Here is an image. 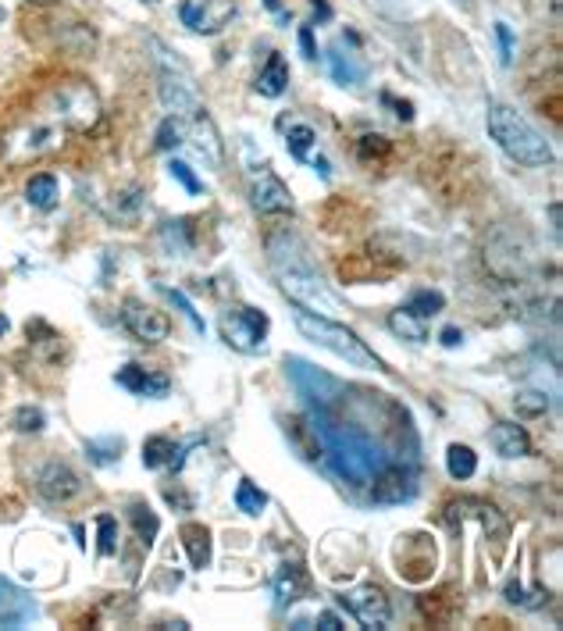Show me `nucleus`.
I'll return each mask as SVG.
<instances>
[{
	"mask_svg": "<svg viewBox=\"0 0 563 631\" xmlns=\"http://www.w3.org/2000/svg\"><path fill=\"white\" fill-rule=\"evenodd\" d=\"M403 307H407L410 314H417V318H428V314H439L442 307H446V296L435 293V289H417Z\"/></svg>",
	"mask_w": 563,
	"mask_h": 631,
	"instance_id": "cd10ccee",
	"label": "nucleus"
},
{
	"mask_svg": "<svg viewBox=\"0 0 563 631\" xmlns=\"http://www.w3.org/2000/svg\"><path fill=\"white\" fill-rule=\"evenodd\" d=\"M460 343H464L460 328H442V346H460Z\"/></svg>",
	"mask_w": 563,
	"mask_h": 631,
	"instance_id": "ea45409f",
	"label": "nucleus"
},
{
	"mask_svg": "<svg viewBox=\"0 0 563 631\" xmlns=\"http://www.w3.org/2000/svg\"><path fill=\"white\" fill-rule=\"evenodd\" d=\"M58 115H61V122L75 132L97 125L100 100H97V93H93L90 82H65V86H61L58 90Z\"/></svg>",
	"mask_w": 563,
	"mask_h": 631,
	"instance_id": "0eeeda50",
	"label": "nucleus"
},
{
	"mask_svg": "<svg viewBox=\"0 0 563 631\" xmlns=\"http://www.w3.org/2000/svg\"><path fill=\"white\" fill-rule=\"evenodd\" d=\"M314 15H318L321 22H328V18H332V8H328L325 0H314Z\"/></svg>",
	"mask_w": 563,
	"mask_h": 631,
	"instance_id": "79ce46f5",
	"label": "nucleus"
},
{
	"mask_svg": "<svg viewBox=\"0 0 563 631\" xmlns=\"http://www.w3.org/2000/svg\"><path fill=\"white\" fill-rule=\"evenodd\" d=\"M311 428L318 435L321 450H325V464L339 482H346L350 489H371L378 475L392 464L389 450L382 443H375L368 432H360L353 425L328 418L325 410H318L311 418Z\"/></svg>",
	"mask_w": 563,
	"mask_h": 631,
	"instance_id": "f257e3e1",
	"label": "nucleus"
},
{
	"mask_svg": "<svg viewBox=\"0 0 563 631\" xmlns=\"http://www.w3.org/2000/svg\"><path fill=\"white\" fill-rule=\"evenodd\" d=\"M36 617V603L25 589H18L15 582L0 578V624L4 628H18V624L33 621Z\"/></svg>",
	"mask_w": 563,
	"mask_h": 631,
	"instance_id": "2eb2a0df",
	"label": "nucleus"
},
{
	"mask_svg": "<svg viewBox=\"0 0 563 631\" xmlns=\"http://www.w3.org/2000/svg\"><path fill=\"white\" fill-rule=\"evenodd\" d=\"M485 125H489V136L499 143V150H503L506 157H514L517 164L542 168V164L553 161V147H549L546 136L524 115H517L510 104L492 100L489 111H485Z\"/></svg>",
	"mask_w": 563,
	"mask_h": 631,
	"instance_id": "f03ea898",
	"label": "nucleus"
},
{
	"mask_svg": "<svg viewBox=\"0 0 563 631\" xmlns=\"http://www.w3.org/2000/svg\"><path fill=\"white\" fill-rule=\"evenodd\" d=\"M318 628H325V631H339L343 628V621L335 614H318Z\"/></svg>",
	"mask_w": 563,
	"mask_h": 631,
	"instance_id": "a19ab883",
	"label": "nucleus"
},
{
	"mask_svg": "<svg viewBox=\"0 0 563 631\" xmlns=\"http://www.w3.org/2000/svg\"><path fill=\"white\" fill-rule=\"evenodd\" d=\"M168 172H172V179H179L182 186H186V193H204V182L196 179L193 168H189V164L172 161V164H168Z\"/></svg>",
	"mask_w": 563,
	"mask_h": 631,
	"instance_id": "e433bc0d",
	"label": "nucleus"
},
{
	"mask_svg": "<svg viewBox=\"0 0 563 631\" xmlns=\"http://www.w3.org/2000/svg\"><path fill=\"white\" fill-rule=\"evenodd\" d=\"M8 328H11V321L4 318V314H0V336H4V332H8Z\"/></svg>",
	"mask_w": 563,
	"mask_h": 631,
	"instance_id": "c03bdc74",
	"label": "nucleus"
},
{
	"mask_svg": "<svg viewBox=\"0 0 563 631\" xmlns=\"http://www.w3.org/2000/svg\"><path fill=\"white\" fill-rule=\"evenodd\" d=\"M11 425H15L18 432L33 435V432H40V428L47 425V418H43L40 407H18L15 410V421H11Z\"/></svg>",
	"mask_w": 563,
	"mask_h": 631,
	"instance_id": "473e14b6",
	"label": "nucleus"
},
{
	"mask_svg": "<svg viewBox=\"0 0 563 631\" xmlns=\"http://www.w3.org/2000/svg\"><path fill=\"white\" fill-rule=\"evenodd\" d=\"M250 200H253V211H261V214H289L293 211V193L286 189V182L278 179V175H271V172H264L261 179H253Z\"/></svg>",
	"mask_w": 563,
	"mask_h": 631,
	"instance_id": "ddd939ff",
	"label": "nucleus"
},
{
	"mask_svg": "<svg viewBox=\"0 0 563 631\" xmlns=\"http://www.w3.org/2000/svg\"><path fill=\"white\" fill-rule=\"evenodd\" d=\"M492 446H496L499 457L517 460V457H528L531 439L521 425H514V421H499V425H492Z\"/></svg>",
	"mask_w": 563,
	"mask_h": 631,
	"instance_id": "aec40b11",
	"label": "nucleus"
},
{
	"mask_svg": "<svg viewBox=\"0 0 563 631\" xmlns=\"http://www.w3.org/2000/svg\"><path fill=\"white\" fill-rule=\"evenodd\" d=\"M25 200L40 211H50V207L58 204V179L54 175H33L29 186H25Z\"/></svg>",
	"mask_w": 563,
	"mask_h": 631,
	"instance_id": "393cba45",
	"label": "nucleus"
},
{
	"mask_svg": "<svg viewBox=\"0 0 563 631\" xmlns=\"http://www.w3.org/2000/svg\"><path fill=\"white\" fill-rule=\"evenodd\" d=\"M115 382L122 389H129L132 396H147V400H161V396H168V389H172L168 375H161V371H143L139 364L118 368Z\"/></svg>",
	"mask_w": 563,
	"mask_h": 631,
	"instance_id": "4468645a",
	"label": "nucleus"
},
{
	"mask_svg": "<svg viewBox=\"0 0 563 631\" xmlns=\"http://www.w3.org/2000/svg\"><path fill=\"white\" fill-rule=\"evenodd\" d=\"M4 18H8V15H4V8H0V22H4Z\"/></svg>",
	"mask_w": 563,
	"mask_h": 631,
	"instance_id": "a18cd8bd",
	"label": "nucleus"
},
{
	"mask_svg": "<svg viewBox=\"0 0 563 631\" xmlns=\"http://www.w3.org/2000/svg\"><path fill=\"white\" fill-rule=\"evenodd\" d=\"M36 485H40L43 500L50 503H68L82 492V478L68 464H61V460H50L47 468L40 471V478H36Z\"/></svg>",
	"mask_w": 563,
	"mask_h": 631,
	"instance_id": "f8f14e48",
	"label": "nucleus"
},
{
	"mask_svg": "<svg viewBox=\"0 0 563 631\" xmlns=\"http://www.w3.org/2000/svg\"><path fill=\"white\" fill-rule=\"evenodd\" d=\"M389 328L396 332L400 339H407V343H425L428 339V325L425 318H417V314H410L407 307H400V311L389 314Z\"/></svg>",
	"mask_w": 563,
	"mask_h": 631,
	"instance_id": "5701e85b",
	"label": "nucleus"
},
{
	"mask_svg": "<svg viewBox=\"0 0 563 631\" xmlns=\"http://www.w3.org/2000/svg\"><path fill=\"white\" fill-rule=\"evenodd\" d=\"M221 336L239 353H261L268 336V314L253 307H232L221 314Z\"/></svg>",
	"mask_w": 563,
	"mask_h": 631,
	"instance_id": "423d86ee",
	"label": "nucleus"
},
{
	"mask_svg": "<svg viewBox=\"0 0 563 631\" xmlns=\"http://www.w3.org/2000/svg\"><path fill=\"white\" fill-rule=\"evenodd\" d=\"M129 517H132V525H136L139 542H143V546L150 550V546H154V539H157V532H161V521H157V514L147 507V503H132Z\"/></svg>",
	"mask_w": 563,
	"mask_h": 631,
	"instance_id": "bb28decb",
	"label": "nucleus"
},
{
	"mask_svg": "<svg viewBox=\"0 0 563 631\" xmlns=\"http://www.w3.org/2000/svg\"><path fill=\"white\" fill-rule=\"evenodd\" d=\"M147 4H157V0H147Z\"/></svg>",
	"mask_w": 563,
	"mask_h": 631,
	"instance_id": "49530a36",
	"label": "nucleus"
},
{
	"mask_svg": "<svg viewBox=\"0 0 563 631\" xmlns=\"http://www.w3.org/2000/svg\"><path fill=\"white\" fill-rule=\"evenodd\" d=\"M236 507L243 510V514L257 517L264 507H268V496H264V492L257 489L250 478H243V482H239V489H236Z\"/></svg>",
	"mask_w": 563,
	"mask_h": 631,
	"instance_id": "c85d7f7f",
	"label": "nucleus"
},
{
	"mask_svg": "<svg viewBox=\"0 0 563 631\" xmlns=\"http://www.w3.org/2000/svg\"><path fill=\"white\" fill-rule=\"evenodd\" d=\"M182 542H186V553H189V564L196 571H204L211 564V532L204 525H186L182 528Z\"/></svg>",
	"mask_w": 563,
	"mask_h": 631,
	"instance_id": "4be33fe9",
	"label": "nucleus"
},
{
	"mask_svg": "<svg viewBox=\"0 0 563 631\" xmlns=\"http://www.w3.org/2000/svg\"><path fill=\"white\" fill-rule=\"evenodd\" d=\"M289 86V65L282 54H271L268 65H264V72L257 75V93L261 97H282Z\"/></svg>",
	"mask_w": 563,
	"mask_h": 631,
	"instance_id": "412c9836",
	"label": "nucleus"
},
{
	"mask_svg": "<svg viewBox=\"0 0 563 631\" xmlns=\"http://www.w3.org/2000/svg\"><path fill=\"white\" fill-rule=\"evenodd\" d=\"M182 140H186V125L179 122V115H172V118H164L161 129H157L154 147L157 150H175V147H182Z\"/></svg>",
	"mask_w": 563,
	"mask_h": 631,
	"instance_id": "c756f323",
	"label": "nucleus"
},
{
	"mask_svg": "<svg viewBox=\"0 0 563 631\" xmlns=\"http://www.w3.org/2000/svg\"><path fill=\"white\" fill-rule=\"evenodd\" d=\"M161 104L175 115H196V90L189 68H161Z\"/></svg>",
	"mask_w": 563,
	"mask_h": 631,
	"instance_id": "9b49d317",
	"label": "nucleus"
},
{
	"mask_svg": "<svg viewBox=\"0 0 563 631\" xmlns=\"http://www.w3.org/2000/svg\"><path fill=\"white\" fill-rule=\"evenodd\" d=\"M193 446H200V443H189V446H175L172 439H164V435H150L147 443H143V468H175V471H182V464H186V453L193 450Z\"/></svg>",
	"mask_w": 563,
	"mask_h": 631,
	"instance_id": "a211bd4d",
	"label": "nucleus"
},
{
	"mask_svg": "<svg viewBox=\"0 0 563 631\" xmlns=\"http://www.w3.org/2000/svg\"><path fill=\"white\" fill-rule=\"evenodd\" d=\"M86 453H90V460L93 464H115L118 460V453H122V439H115V435H107V439H90L86 443Z\"/></svg>",
	"mask_w": 563,
	"mask_h": 631,
	"instance_id": "2f4dec72",
	"label": "nucleus"
},
{
	"mask_svg": "<svg viewBox=\"0 0 563 631\" xmlns=\"http://www.w3.org/2000/svg\"><path fill=\"white\" fill-rule=\"evenodd\" d=\"M97 528H100V553H104V557H115V550H118V521L111 514H100Z\"/></svg>",
	"mask_w": 563,
	"mask_h": 631,
	"instance_id": "72a5a7b5",
	"label": "nucleus"
},
{
	"mask_svg": "<svg viewBox=\"0 0 563 631\" xmlns=\"http://www.w3.org/2000/svg\"><path fill=\"white\" fill-rule=\"evenodd\" d=\"M414 492H417L414 475L396 468V464H389V468L371 482V496H375V503H403V500H410Z\"/></svg>",
	"mask_w": 563,
	"mask_h": 631,
	"instance_id": "dca6fc26",
	"label": "nucleus"
},
{
	"mask_svg": "<svg viewBox=\"0 0 563 631\" xmlns=\"http://www.w3.org/2000/svg\"><path fill=\"white\" fill-rule=\"evenodd\" d=\"M286 371H289L293 389L300 393V400H307L311 407L328 410L335 400H339V396H343V382H339V378H332L328 371L314 368V364L303 361V357H289Z\"/></svg>",
	"mask_w": 563,
	"mask_h": 631,
	"instance_id": "39448f33",
	"label": "nucleus"
},
{
	"mask_svg": "<svg viewBox=\"0 0 563 631\" xmlns=\"http://www.w3.org/2000/svg\"><path fill=\"white\" fill-rule=\"evenodd\" d=\"M307 592V578H303V571L300 567H282L278 571V578H275V596H278V603L282 607H289V603H296V599Z\"/></svg>",
	"mask_w": 563,
	"mask_h": 631,
	"instance_id": "b1692460",
	"label": "nucleus"
},
{
	"mask_svg": "<svg viewBox=\"0 0 563 631\" xmlns=\"http://www.w3.org/2000/svg\"><path fill=\"white\" fill-rule=\"evenodd\" d=\"M179 18L193 33L214 36L236 18V0H182Z\"/></svg>",
	"mask_w": 563,
	"mask_h": 631,
	"instance_id": "6e6552de",
	"label": "nucleus"
},
{
	"mask_svg": "<svg viewBox=\"0 0 563 631\" xmlns=\"http://www.w3.org/2000/svg\"><path fill=\"white\" fill-rule=\"evenodd\" d=\"M296 328H300V332L311 339V343L325 346V350H332L335 357H343V361L357 364V368H375V364H378L375 353L360 343L357 332H350V328L339 325V321L321 318V314L300 307V311H296Z\"/></svg>",
	"mask_w": 563,
	"mask_h": 631,
	"instance_id": "20e7f679",
	"label": "nucleus"
},
{
	"mask_svg": "<svg viewBox=\"0 0 563 631\" xmlns=\"http://www.w3.org/2000/svg\"><path fill=\"white\" fill-rule=\"evenodd\" d=\"M343 607L350 610V614L357 617L364 628H371V631L389 628V621H392L389 599H385V592L378 589V585H360V589L346 592V596H343Z\"/></svg>",
	"mask_w": 563,
	"mask_h": 631,
	"instance_id": "1a4fd4ad",
	"label": "nucleus"
},
{
	"mask_svg": "<svg viewBox=\"0 0 563 631\" xmlns=\"http://www.w3.org/2000/svg\"><path fill=\"white\" fill-rule=\"evenodd\" d=\"M300 50H303V58H307V61L318 58V47H314V33H311V25H303V29H300Z\"/></svg>",
	"mask_w": 563,
	"mask_h": 631,
	"instance_id": "58836bf2",
	"label": "nucleus"
},
{
	"mask_svg": "<svg viewBox=\"0 0 563 631\" xmlns=\"http://www.w3.org/2000/svg\"><path fill=\"white\" fill-rule=\"evenodd\" d=\"M446 471H449V478H457V482L474 478V471H478V457H474L471 446H460V443L449 446L446 450Z\"/></svg>",
	"mask_w": 563,
	"mask_h": 631,
	"instance_id": "a878e982",
	"label": "nucleus"
},
{
	"mask_svg": "<svg viewBox=\"0 0 563 631\" xmlns=\"http://www.w3.org/2000/svg\"><path fill=\"white\" fill-rule=\"evenodd\" d=\"M122 321L139 343H164V339L172 336V321H168V314L139 304V300H125Z\"/></svg>",
	"mask_w": 563,
	"mask_h": 631,
	"instance_id": "9d476101",
	"label": "nucleus"
},
{
	"mask_svg": "<svg viewBox=\"0 0 563 631\" xmlns=\"http://www.w3.org/2000/svg\"><path fill=\"white\" fill-rule=\"evenodd\" d=\"M496 40H499V54H503V65H514V29L506 22H496Z\"/></svg>",
	"mask_w": 563,
	"mask_h": 631,
	"instance_id": "4c0bfd02",
	"label": "nucleus"
},
{
	"mask_svg": "<svg viewBox=\"0 0 563 631\" xmlns=\"http://www.w3.org/2000/svg\"><path fill=\"white\" fill-rule=\"evenodd\" d=\"M161 293L168 296V300H172L175 307H179L182 314H186L189 318V325H193V332H204V318H200V314H196V307L189 304L186 300V293H179V289H168V286H161Z\"/></svg>",
	"mask_w": 563,
	"mask_h": 631,
	"instance_id": "c9c22d12",
	"label": "nucleus"
},
{
	"mask_svg": "<svg viewBox=\"0 0 563 631\" xmlns=\"http://www.w3.org/2000/svg\"><path fill=\"white\" fill-rule=\"evenodd\" d=\"M328 68H332V79L339 86H360V82L368 79V65L360 58H353V54H346L343 40H335L328 47Z\"/></svg>",
	"mask_w": 563,
	"mask_h": 631,
	"instance_id": "6ab92c4d",
	"label": "nucleus"
},
{
	"mask_svg": "<svg viewBox=\"0 0 563 631\" xmlns=\"http://www.w3.org/2000/svg\"><path fill=\"white\" fill-rule=\"evenodd\" d=\"M189 143L196 147V154L204 157L211 168H221L225 161V147H221V136L214 129V122L207 118V111H196L193 125H189Z\"/></svg>",
	"mask_w": 563,
	"mask_h": 631,
	"instance_id": "f3484780",
	"label": "nucleus"
},
{
	"mask_svg": "<svg viewBox=\"0 0 563 631\" xmlns=\"http://www.w3.org/2000/svg\"><path fill=\"white\" fill-rule=\"evenodd\" d=\"M549 218H553V232H556V236H560V204L549 207Z\"/></svg>",
	"mask_w": 563,
	"mask_h": 631,
	"instance_id": "37998d69",
	"label": "nucleus"
},
{
	"mask_svg": "<svg viewBox=\"0 0 563 631\" xmlns=\"http://www.w3.org/2000/svg\"><path fill=\"white\" fill-rule=\"evenodd\" d=\"M314 143H318V136H314L311 125H293V129H289V136H286V147H289V154H293L296 161H307V154H311Z\"/></svg>",
	"mask_w": 563,
	"mask_h": 631,
	"instance_id": "7c9ffc66",
	"label": "nucleus"
},
{
	"mask_svg": "<svg viewBox=\"0 0 563 631\" xmlns=\"http://www.w3.org/2000/svg\"><path fill=\"white\" fill-rule=\"evenodd\" d=\"M293 261H289L286 254H275V250H268L271 254V268H275L278 282H282V289H286V296L293 300V304L307 307V311H321V314H335L339 311V300H335L332 293L325 289V282H321V275L314 271L311 264V254H307V246L300 243V239L293 236Z\"/></svg>",
	"mask_w": 563,
	"mask_h": 631,
	"instance_id": "7ed1b4c3",
	"label": "nucleus"
},
{
	"mask_svg": "<svg viewBox=\"0 0 563 631\" xmlns=\"http://www.w3.org/2000/svg\"><path fill=\"white\" fill-rule=\"evenodd\" d=\"M517 414H524V418H542L549 410V400L546 393H517Z\"/></svg>",
	"mask_w": 563,
	"mask_h": 631,
	"instance_id": "f704fd0d",
	"label": "nucleus"
}]
</instances>
